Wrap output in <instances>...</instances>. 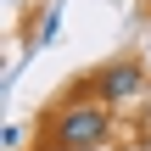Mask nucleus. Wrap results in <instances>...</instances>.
<instances>
[{
    "label": "nucleus",
    "instance_id": "1",
    "mask_svg": "<svg viewBox=\"0 0 151 151\" xmlns=\"http://www.w3.org/2000/svg\"><path fill=\"white\" fill-rule=\"evenodd\" d=\"M106 140V106L101 101H73V106H62V118L50 123V146L56 151H95Z\"/></svg>",
    "mask_w": 151,
    "mask_h": 151
},
{
    "label": "nucleus",
    "instance_id": "3",
    "mask_svg": "<svg viewBox=\"0 0 151 151\" xmlns=\"http://www.w3.org/2000/svg\"><path fill=\"white\" fill-rule=\"evenodd\" d=\"M56 22H62V6H50V11H45V28H39V45H50V39H56Z\"/></svg>",
    "mask_w": 151,
    "mask_h": 151
},
{
    "label": "nucleus",
    "instance_id": "2",
    "mask_svg": "<svg viewBox=\"0 0 151 151\" xmlns=\"http://www.w3.org/2000/svg\"><path fill=\"white\" fill-rule=\"evenodd\" d=\"M129 95H140V67H134V62H112V67H101V78H95V101H101V106H123Z\"/></svg>",
    "mask_w": 151,
    "mask_h": 151
}]
</instances>
